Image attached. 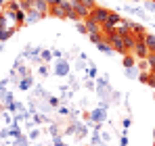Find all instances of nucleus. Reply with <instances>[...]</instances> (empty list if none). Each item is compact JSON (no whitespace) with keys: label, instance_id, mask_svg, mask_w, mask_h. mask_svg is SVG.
<instances>
[{"label":"nucleus","instance_id":"423d86ee","mask_svg":"<svg viewBox=\"0 0 155 146\" xmlns=\"http://www.w3.org/2000/svg\"><path fill=\"white\" fill-rule=\"evenodd\" d=\"M84 25H86L88 36H92V33H103V27H101L99 23H94L92 19H84Z\"/></svg>","mask_w":155,"mask_h":146},{"label":"nucleus","instance_id":"f3484780","mask_svg":"<svg viewBox=\"0 0 155 146\" xmlns=\"http://www.w3.org/2000/svg\"><path fill=\"white\" fill-rule=\"evenodd\" d=\"M8 21H11L8 15H6L4 11H0V31H2V29H8Z\"/></svg>","mask_w":155,"mask_h":146},{"label":"nucleus","instance_id":"6ab92c4d","mask_svg":"<svg viewBox=\"0 0 155 146\" xmlns=\"http://www.w3.org/2000/svg\"><path fill=\"white\" fill-rule=\"evenodd\" d=\"M11 146H29V142H27V136H21V138L13 140V142H11Z\"/></svg>","mask_w":155,"mask_h":146},{"label":"nucleus","instance_id":"e433bc0d","mask_svg":"<svg viewBox=\"0 0 155 146\" xmlns=\"http://www.w3.org/2000/svg\"><path fill=\"white\" fill-rule=\"evenodd\" d=\"M153 146H155V144H153Z\"/></svg>","mask_w":155,"mask_h":146},{"label":"nucleus","instance_id":"c756f323","mask_svg":"<svg viewBox=\"0 0 155 146\" xmlns=\"http://www.w3.org/2000/svg\"><path fill=\"white\" fill-rule=\"evenodd\" d=\"M130 125H132V119H130V117H126V119L122 121V127H124V129H128Z\"/></svg>","mask_w":155,"mask_h":146},{"label":"nucleus","instance_id":"0eeeda50","mask_svg":"<svg viewBox=\"0 0 155 146\" xmlns=\"http://www.w3.org/2000/svg\"><path fill=\"white\" fill-rule=\"evenodd\" d=\"M124 11L128 13V15H134V17H140V19H149L147 17V13H145V8H140V6H124Z\"/></svg>","mask_w":155,"mask_h":146},{"label":"nucleus","instance_id":"412c9836","mask_svg":"<svg viewBox=\"0 0 155 146\" xmlns=\"http://www.w3.org/2000/svg\"><path fill=\"white\" fill-rule=\"evenodd\" d=\"M126 75H128V77H140L138 67H130V69H126Z\"/></svg>","mask_w":155,"mask_h":146},{"label":"nucleus","instance_id":"f704fd0d","mask_svg":"<svg viewBox=\"0 0 155 146\" xmlns=\"http://www.w3.org/2000/svg\"><path fill=\"white\" fill-rule=\"evenodd\" d=\"M153 138H155V129H153Z\"/></svg>","mask_w":155,"mask_h":146},{"label":"nucleus","instance_id":"dca6fc26","mask_svg":"<svg viewBox=\"0 0 155 146\" xmlns=\"http://www.w3.org/2000/svg\"><path fill=\"white\" fill-rule=\"evenodd\" d=\"M122 63H124V67H126V69H130V67H136V61H134V54H126V56H124V61H122Z\"/></svg>","mask_w":155,"mask_h":146},{"label":"nucleus","instance_id":"f8f14e48","mask_svg":"<svg viewBox=\"0 0 155 146\" xmlns=\"http://www.w3.org/2000/svg\"><path fill=\"white\" fill-rule=\"evenodd\" d=\"M31 121H34V125H42V123H51L52 119H48L44 113H36V115L31 117Z\"/></svg>","mask_w":155,"mask_h":146},{"label":"nucleus","instance_id":"6e6552de","mask_svg":"<svg viewBox=\"0 0 155 146\" xmlns=\"http://www.w3.org/2000/svg\"><path fill=\"white\" fill-rule=\"evenodd\" d=\"M36 84H34V77L31 75H25V77H21L19 79V90L21 92H27V90H31Z\"/></svg>","mask_w":155,"mask_h":146},{"label":"nucleus","instance_id":"9b49d317","mask_svg":"<svg viewBox=\"0 0 155 146\" xmlns=\"http://www.w3.org/2000/svg\"><path fill=\"white\" fill-rule=\"evenodd\" d=\"M21 136H23V129H21L19 125H11V127H8V138L17 140V138H21Z\"/></svg>","mask_w":155,"mask_h":146},{"label":"nucleus","instance_id":"1a4fd4ad","mask_svg":"<svg viewBox=\"0 0 155 146\" xmlns=\"http://www.w3.org/2000/svg\"><path fill=\"white\" fill-rule=\"evenodd\" d=\"M143 42H145V46L149 48V54H151V52H155V33H145Z\"/></svg>","mask_w":155,"mask_h":146},{"label":"nucleus","instance_id":"39448f33","mask_svg":"<svg viewBox=\"0 0 155 146\" xmlns=\"http://www.w3.org/2000/svg\"><path fill=\"white\" fill-rule=\"evenodd\" d=\"M130 52H132L134 56H138V59H147V56H149V48L145 46V42H143V40H136Z\"/></svg>","mask_w":155,"mask_h":146},{"label":"nucleus","instance_id":"393cba45","mask_svg":"<svg viewBox=\"0 0 155 146\" xmlns=\"http://www.w3.org/2000/svg\"><path fill=\"white\" fill-rule=\"evenodd\" d=\"M86 67H88L86 61H82V59H78V61H76V69H78V71H82V69H86Z\"/></svg>","mask_w":155,"mask_h":146},{"label":"nucleus","instance_id":"4468645a","mask_svg":"<svg viewBox=\"0 0 155 146\" xmlns=\"http://www.w3.org/2000/svg\"><path fill=\"white\" fill-rule=\"evenodd\" d=\"M86 75H88V79H97V75H99L97 65H94V63H90V61H88V67H86Z\"/></svg>","mask_w":155,"mask_h":146},{"label":"nucleus","instance_id":"72a5a7b5","mask_svg":"<svg viewBox=\"0 0 155 146\" xmlns=\"http://www.w3.org/2000/svg\"><path fill=\"white\" fill-rule=\"evenodd\" d=\"M2 48H4V44H0V50H2Z\"/></svg>","mask_w":155,"mask_h":146},{"label":"nucleus","instance_id":"5701e85b","mask_svg":"<svg viewBox=\"0 0 155 146\" xmlns=\"http://www.w3.org/2000/svg\"><path fill=\"white\" fill-rule=\"evenodd\" d=\"M143 6H145V11H151V13H155V2H153V0L143 2Z\"/></svg>","mask_w":155,"mask_h":146},{"label":"nucleus","instance_id":"ddd939ff","mask_svg":"<svg viewBox=\"0 0 155 146\" xmlns=\"http://www.w3.org/2000/svg\"><path fill=\"white\" fill-rule=\"evenodd\" d=\"M40 19H44V17H40L38 13H34V11H29V13H25V23L31 25V23H38Z\"/></svg>","mask_w":155,"mask_h":146},{"label":"nucleus","instance_id":"7c9ffc66","mask_svg":"<svg viewBox=\"0 0 155 146\" xmlns=\"http://www.w3.org/2000/svg\"><path fill=\"white\" fill-rule=\"evenodd\" d=\"M120 146H128V136H120Z\"/></svg>","mask_w":155,"mask_h":146},{"label":"nucleus","instance_id":"bb28decb","mask_svg":"<svg viewBox=\"0 0 155 146\" xmlns=\"http://www.w3.org/2000/svg\"><path fill=\"white\" fill-rule=\"evenodd\" d=\"M78 2H82L86 8H94V6H97V4H94V0H78Z\"/></svg>","mask_w":155,"mask_h":146},{"label":"nucleus","instance_id":"20e7f679","mask_svg":"<svg viewBox=\"0 0 155 146\" xmlns=\"http://www.w3.org/2000/svg\"><path fill=\"white\" fill-rule=\"evenodd\" d=\"M86 117H88V121H92V123H105V119H107V111L101 109V106H97V109H92Z\"/></svg>","mask_w":155,"mask_h":146},{"label":"nucleus","instance_id":"a878e982","mask_svg":"<svg viewBox=\"0 0 155 146\" xmlns=\"http://www.w3.org/2000/svg\"><path fill=\"white\" fill-rule=\"evenodd\" d=\"M27 138H29V140H38V138H40V129H31Z\"/></svg>","mask_w":155,"mask_h":146},{"label":"nucleus","instance_id":"4be33fe9","mask_svg":"<svg viewBox=\"0 0 155 146\" xmlns=\"http://www.w3.org/2000/svg\"><path fill=\"white\" fill-rule=\"evenodd\" d=\"M52 59L61 61V59H65V52H63V50H59V48H54V50H52Z\"/></svg>","mask_w":155,"mask_h":146},{"label":"nucleus","instance_id":"a211bd4d","mask_svg":"<svg viewBox=\"0 0 155 146\" xmlns=\"http://www.w3.org/2000/svg\"><path fill=\"white\" fill-rule=\"evenodd\" d=\"M57 113H59L61 117H71V109H69V106H65V104H61V106L57 109Z\"/></svg>","mask_w":155,"mask_h":146},{"label":"nucleus","instance_id":"aec40b11","mask_svg":"<svg viewBox=\"0 0 155 146\" xmlns=\"http://www.w3.org/2000/svg\"><path fill=\"white\" fill-rule=\"evenodd\" d=\"M38 73H40V75H42V77H48V75H51V67H48V65H44V63H42V65H40V67H38Z\"/></svg>","mask_w":155,"mask_h":146},{"label":"nucleus","instance_id":"7ed1b4c3","mask_svg":"<svg viewBox=\"0 0 155 146\" xmlns=\"http://www.w3.org/2000/svg\"><path fill=\"white\" fill-rule=\"evenodd\" d=\"M69 73H71V69H69V61H67V59H61V61L54 63L52 75H57V77H67Z\"/></svg>","mask_w":155,"mask_h":146},{"label":"nucleus","instance_id":"cd10ccee","mask_svg":"<svg viewBox=\"0 0 155 146\" xmlns=\"http://www.w3.org/2000/svg\"><path fill=\"white\" fill-rule=\"evenodd\" d=\"M52 146H67V144H65L59 136H54V138H52Z\"/></svg>","mask_w":155,"mask_h":146},{"label":"nucleus","instance_id":"2eb2a0df","mask_svg":"<svg viewBox=\"0 0 155 146\" xmlns=\"http://www.w3.org/2000/svg\"><path fill=\"white\" fill-rule=\"evenodd\" d=\"M40 61H42L44 65H51L52 63V50H44L42 48V52H40Z\"/></svg>","mask_w":155,"mask_h":146},{"label":"nucleus","instance_id":"2f4dec72","mask_svg":"<svg viewBox=\"0 0 155 146\" xmlns=\"http://www.w3.org/2000/svg\"><path fill=\"white\" fill-rule=\"evenodd\" d=\"M0 138H2V140H6V138H8V127H4V129L0 132Z\"/></svg>","mask_w":155,"mask_h":146},{"label":"nucleus","instance_id":"473e14b6","mask_svg":"<svg viewBox=\"0 0 155 146\" xmlns=\"http://www.w3.org/2000/svg\"><path fill=\"white\" fill-rule=\"evenodd\" d=\"M132 2H143V0H132Z\"/></svg>","mask_w":155,"mask_h":146},{"label":"nucleus","instance_id":"9d476101","mask_svg":"<svg viewBox=\"0 0 155 146\" xmlns=\"http://www.w3.org/2000/svg\"><path fill=\"white\" fill-rule=\"evenodd\" d=\"M97 50H99V52H103V54H107V56H111V54H113V48L109 46V42H107V40L99 42V44H97Z\"/></svg>","mask_w":155,"mask_h":146},{"label":"nucleus","instance_id":"c85d7f7f","mask_svg":"<svg viewBox=\"0 0 155 146\" xmlns=\"http://www.w3.org/2000/svg\"><path fill=\"white\" fill-rule=\"evenodd\" d=\"M48 129H51L52 138H54V136H57V134H59V125H57V123H51V127H48Z\"/></svg>","mask_w":155,"mask_h":146},{"label":"nucleus","instance_id":"f257e3e1","mask_svg":"<svg viewBox=\"0 0 155 146\" xmlns=\"http://www.w3.org/2000/svg\"><path fill=\"white\" fill-rule=\"evenodd\" d=\"M109 15H111V11L109 8H105V6H94V8H90V13H88V17L86 19H92L94 23H99L101 27H103L107 21H109Z\"/></svg>","mask_w":155,"mask_h":146},{"label":"nucleus","instance_id":"c9c22d12","mask_svg":"<svg viewBox=\"0 0 155 146\" xmlns=\"http://www.w3.org/2000/svg\"><path fill=\"white\" fill-rule=\"evenodd\" d=\"M40 146H46V144H40Z\"/></svg>","mask_w":155,"mask_h":146},{"label":"nucleus","instance_id":"f03ea898","mask_svg":"<svg viewBox=\"0 0 155 146\" xmlns=\"http://www.w3.org/2000/svg\"><path fill=\"white\" fill-rule=\"evenodd\" d=\"M29 11L38 13L40 17H46V15H48V11H51V6H48V2H46V0H29Z\"/></svg>","mask_w":155,"mask_h":146},{"label":"nucleus","instance_id":"b1692460","mask_svg":"<svg viewBox=\"0 0 155 146\" xmlns=\"http://www.w3.org/2000/svg\"><path fill=\"white\" fill-rule=\"evenodd\" d=\"M76 29L80 31V33H86V36H88V31H86V25H84V21H76Z\"/></svg>","mask_w":155,"mask_h":146}]
</instances>
